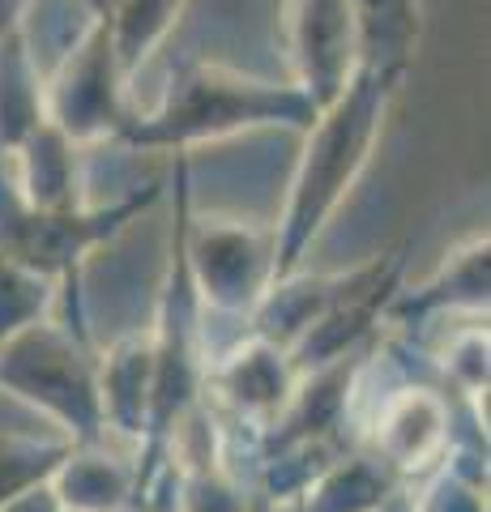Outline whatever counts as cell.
Wrapping results in <instances>:
<instances>
[{
  "instance_id": "cell-10",
  "label": "cell",
  "mask_w": 491,
  "mask_h": 512,
  "mask_svg": "<svg viewBox=\"0 0 491 512\" xmlns=\"http://www.w3.org/2000/svg\"><path fill=\"white\" fill-rule=\"evenodd\" d=\"M487 286H491V244L487 231H474L462 239L432 278L415 291H398L389 299L385 316L398 325H415V320H432L445 312H487Z\"/></svg>"
},
{
  "instance_id": "cell-5",
  "label": "cell",
  "mask_w": 491,
  "mask_h": 512,
  "mask_svg": "<svg viewBox=\"0 0 491 512\" xmlns=\"http://www.w3.org/2000/svg\"><path fill=\"white\" fill-rule=\"evenodd\" d=\"M124 69L112 47V26H107L103 0L94 5V18L82 22V30L65 47V60L56 64L52 77H43V107L69 141H103L120 137L124 120Z\"/></svg>"
},
{
  "instance_id": "cell-8",
  "label": "cell",
  "mask_w": 491,
  "mask_h": 512,
  "mask_svg": "<svg viewBox=\"0 0 491 512\" xmlns=\"http://www.w3.org/2000/svg\"><path fill=\"white\" fill-rule=\"evenodd\" d=\"M376 461L393 474H423L449 457V402L436 389H398L380 402L372 427Z\"/></svg>"
},
{
  "instance_id": "cell-17",
  "label": "cell",
  "mask_w": 491,
  "mask_h": 512,
  "mask_svg": "<svg viewBox=\"0 0 491 512\" xmlns=\"http://www.w3.org/2000/svg\"><path fill=\"white\" fill-rule=\"evenodd\" d=\"M69 440H39L22 431H0V504L52 483L69 457Z\"/></svg>"
},
{
  "instance_id": "cell-13",
  "label": "cell",
  "mask_w": 491,
  "mask_h": 512,
  "mask_svg": "<svg viewBox=\"0 0 491 512\" xmlns=\"http://www.w3.org/2000/svg\"><path fill=\"white\" fill-rule=\"evenodd\" d=\"M43 69L30 52L26 26L0 39V154H13L47 120Z\"/></svg>"
},
{
  "instance_id": "cell-1",
  "label": "cell",
  "mask_w": 491,
  "mask_h": 512,
  "mask_svg": "<svg viewBox=\"0 0 491 512\" xmlns=\"http://www.w3.org/2000/svg\"><path fill=\"white\" fill-rule=\"evenodd\" d=\"M402 82L406 77L355 69L351 82L338 90V99L325 103L304 128V150H299L287 201L274 222V282L304 269L316 239L355 192L380 133H385L389 103Z\"/></svg>"
},
{
  "instance_id": "cell-7",
  "label": "cell",
  "mask_w": 491,
  "mask_h": 512,
  "mask_svg": "<svg viewBox=\"0 0 491 512\" xmlns=\"http://www.w3.org/2000/svg\"><path fill=\"white\" fill-rule=\"evenodd\" d=\"M287 52L295 86L321 111L359 69L355 22L346 0H287Z\"/></svg>"
},
{
  "instance_id": "cell-11",
  "label": "cell",
  "mask_w": 491,
  "mask_h": 512,
  "mask_svg": "<svg viewBox=\"0 0 491 512\" xmlns=\"http://www.w3.org/2000/svg\"><path fill=\"white\" fill-rule=\"evenodd\" d=\"M99 397H103V427L129 440H146L150 410H154V355L150 338L133 333L120 338L99 363Z\"/></svg>"
},
{
  "instance_id": "cell-4",
  "label": "cell",
  "mask_w": 491,
  "mask_h": 512,
  "mask_svg": "<svg viewBox=\"0 0 491 512\" xmlns=\"http://www.w3.org/2000/svg\"><path fill=\"white\" fill-rule=\"evenodd\" d=\"M0 389L47 414L69 444H94L107 436L99 363L82 329L35 320L0 342Z\"/></svg>"
},
{
  "instance_id": "cell-21",
  "label": "cell",
  "mask_w": 491,
  "mask_h": 512,
  "mask_svg": "<svg viewBox=\"0 0 491 512\" xmlns=\"http://www.w3.org/2000/svg\"><path fill=\"white\" fill-rule=\"evenodd\" d=\"M0 512H69V508L60 504V495H56L52 483H43V487H35V491L18 495V500L0 504Z\"/></svg>"
},
{
  "instance_id": "cell-18",
  "label": "cell",
  "mask_w": 491,
  "mask_h": 512,
  "mask_svg": "<svg viewBox=\"0 0 491 512\" xmlns=\"http://www.w3.org/2000/svg\"><path fill=\"white\" fill-rule=\"evenodd\" d=\"M56 299V282L18 265L13 256L0 252V342H9L18 329L43 320L47 303Z\"/></svg>"
},
{
  "instance_id": "cell-3",
  "label": "cell",
  "mask_w": 491,
  "mask_h": 512,
  "mask_svg": "<svg viewBox=\"0 0 491 512\" xmlns=\"http://www.w3.org/2000/svg\"><path fill=\"white\" fill-rule=\"evenodd\" d=\"M163 197V184L150 180L141 188L120 192L107 205H65V210H39L26 205L13 188L9 163L0 154V252L13 256L18 265L35 269V274L52 278L65 291H77L82 269L94 252L137 222L146 210H154Z\"/></svg>"
},
{
  "instance_id": "cell-2",
  "label": "cell",
  "mask_w": 491,
  "mask_h": 512,
  "mask_svg": "<svg viewBox=\"0 0 491 512\" xmlns=\"http://www.w3.org/2000/svg\"><path fill=\"white\" fill-rule=\"evenodd\" d=\"M312 116L316 107L295 82L278 86V82H265V77L231 69V64L188 60L171 73L163 99H158L150 116H129L116 141L133 150L188 154L205 146V141H227V137L257 133V128H274V124L304 133Z\"/></svg>"
},
{
  "instance_id": "cell-14",
  "label": "cell",
  "mask_w": 491,
  "mask_h": 512,
  "mask_svg": "<svg viewBox=\"0 0 491 512\" xmlns=\"http://www.w3.org/2000/svg\"><path fill=\"white\" fill-rule=\"evenodd\" d=\"M52 487L69 512H120L133 500V466L107 457L99 440L73 444L65 466L52 478Z\"/></svg>"
},
{
  "instance_id": "cell-19",
  "label": "cell",
  "mask_w": 491,
  "mask_h": 512,
  "mask_svg": "<svg viewBox=\"0 0 491 512\" xmlns=\"http://www.w3.org/2000/svg\"><path fill=\"white\" fill-rule=\"evenodd\" d=\"M483 478L487 474H479V470H462V466H449L445 461V470L427 483L419 500L415 495H410V500H415V512H487Z\"/></svg>"
},
{
  "instance_id": "cell-12",
  "label": "cell",
  "mask_w": 491,
  "mask_h": 512,
  "mask_svg": "<svg viewBox=\"0 0 491 512\" xmlns=\"http://www.w3.org/2000/svg\"><path fill=\"white\" fill-rule=\"evenodd\" d=\"M359 69L406 77L423 43V0H346Z\"/></svg>"
},
{
  "instance_id": "cell-20",
  "label": "cell",
  "mask_w": 491,
  "mask_h": 512,
  "mask_svg": "<svg viewBox=\"0 0 491 512\" xmlns=\"http://www.w3.org/2000/svg\"><path fill=\"white\" fill-rule=\"evenodd\" d=\"M445 372L462 393H487V325L466 329L445 346Z\"/></svg>"
},
{
  "instance_id": "cell-22",
  "label": "cell",
  "mask_w": 491,
  "mask_h": 512,
  "mask_svg": "<svg viewBox=\"0 0 491 512\" xmlns=\"http://www.w3.org/2000/svg\"><path fill=\"white\" fill-rule=\"evenodd\" d=\"M26 13H30V0H0V39L13 35L26 22Z\"/></svg>"
},
{
  "instance_id": "cell-6",
  "label": "cell",
  "mask_w": 491,
  "mask_h": 512,
  "mask_svg": "<svg viewBox=\"0 0 491 512\" xmlns=\"http://www.w3.org/2000/svg\"><path fill=\"white\" fill-rule=\"evenodd\" d=\"M184 265L205 312L248 316L274 282V227H252L240 218H188Z\"/></svg>"
},
{
  "instance_id": "cell-9",
  "label": "cell",
  "mask_w": 491,
  "mask_h": 512,
  "mask_svg": "<svg viewBox=\"0 0 491 512\" xmlns=\"http://www.w3.org/2000/svg\"><path fill=\"white\" fill-rule=\"evenodd\" d=\"M205 380L214 384L218 397H223L240 419L269 423L287 410L295 384H299V372H295L287 350L252 333L231 355H223L214 367H205Z\"/></svg>"
},
{
  "instance_id": "cell-16",
  "label": "cell",
  "mask_w": 491,
  "mask_h": 512,
  "mask_svg": "<svg viewBox=\"0 0 491 512\" xmlns=\"http://www.w3.org/2000/svg\"><path fill=\"white\" fill-rule=\"evenodd\" d=\"M393 491V470L376 457H355L325 466L304 487V512H376Z\"/></svg>"
},
{
  "instance_id": "cell-15",
  "label": "cell",
  "mask_w": 491,
  "mask_h": 512,
  "mask_svg": "<svg viewBox=\"0 0 491 512\" xmlns=\"http://www.w3.org/2000/svg\"><path fill=\"white\" fill-rule=\"evenodd\" d=\"M184 5L188 0H103L107 26H112V47H116L124 77H133L167 43Z\"/></svg>"
}]
</instances>
